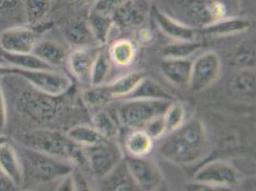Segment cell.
I'll list each match as a JSON object with an SVG mask.
<instances>
[{
  "instance_id": "6da1fadb",
  "label": "cell",
  "mask_w": 256,
  "mask_h": 191,
  "mask_svg": "<svg viewBox=\"0 0 256 191\" xmlns=\"http://www.w3.org/2000/svg\"><path fill=\"white\" fill-rule=\"evenodd\" d=\"M210 148L203 122L193 118L166 134L160 146L162 157L178 166H192L204 159Z\"/></svg>"
},
{
  "instance_id": "7a4b0ae2",
  "label": "cell",
  "mask_w": 256,
  "mask_h": 191,
  "mask_svg": "<svg viewBox=\"0 0 256 191\" xmlns=\"http://www.w3.org/2000/svg\"><path fill=\"white\" fill-rule=\"evenodd\" d=\"M232 0H160V10L172 18L198 31L232 16Z\"/></svg>"
},
{
  "instance_id": "3957f363",
  "label": "cell",
  "mask_w": 256,
  "mask_h": 191,
  "mask_svg": "<svg viewBox=\"0 0 256 191\" xmlns=\"http://www.w3.org/2000/svg\"><path fill=\"white\" fill-rule=\"evenodd\" d=\"M16 140L25 148L32 149L44 154L66 160L73 164H87L84 146L54 130L38 129L16 136Z\"/></svg>"
},
{
  "instance_id": "277c9868",
  "label": "cell",
  "mask_w": 256,
  "mask_h": 191,
  "mask_svg": "<svg viewBox=\"0 0 256 191\" xmlns=\"http://www.w3.org/2000/svg\"><path fill=\"white\" fill-rule=\"evenodd\" d=\"M170 102L162 100H124L118 109V118L126 128L142 129L151 118L164 114Z\"/></svg>"
},
{
  "instance_id": "5b68a950",
  "label": "cell",
  "mask_w": 256,
  "mask_h": 191,
  "mask_svg": "<svg viewBox=\"0 0 256 191\" xmlns=\"http://www.w3.org/2000/svg\"><path fill=\"white\" fill-rule=\"evenodd\" d=\"M87 166L100 178H104L124 159L115 140L102 138L95 144L84 148Z\"/></svg>"
},
{
  "instance_id": "8992f818",
  "label": "cell",
  "mask_w": 256,
  "mask_h": 191,
  "mask_svg": "<svg viewBox=\"0 0 256 191\" xmlns=\"http://www.w3.org/2000/svg\"><path fill=\"white\" fill-rule=\"evenodd\" d=\"M58 96L47 95L34 88L25 90L18 98V106L22 112L36 122H49L60 111Z\"/></svg>"
},
{
  "instance_id": "52a82bcc",
  "label": "cell",
  "mask_w": 256,
  "mask_h": 191,
  "mask_svg": "<svg viewBox=\"0 0 256 191\" xmlns=\"http://www.w3.org/2000/svg\"><path fill=\"white\" fill-rule=\"evenodd\" d=\"M34 177L42 182L62 180L74 171L73 164L58 157L50 156L32 149L23 148Z\"/></svg>"
},
{
  "instance_id": "ba28073f",
  "label": "cell",
  "mask_w": 256,
  "mask_h": 191,
  "mask_svg": "<svg viewBox=\"0 0 256 191\" xmlns=\"http://www.w3.org/2000/svg\"><path fill=\"white\" fill-rule=\"evenodd\" d=\"M14 76H22L34 88L53 96L64 95L73 85L72 80L67 74L54 69L27 70L14 66Z\"/></svg>"
},
{
  "instance_id": "9c48e42d",
  "label": "cell",
  "mask_w": 256,
  "mask_h": 191,
  "mask_svg": "<svg viewBox=\"0 0 256 191\" xmlns=\"http://www.w3.org/2000/svg\"><path fill=\"white\" fill-rule=\"evenodd\" d=\"M222 71V60L218 54L208 51L192 62L190 86L194 92H202L214 84Z\"/></svg>"
},
{
  "instance_id": "30bf717a",
  "label": "cell",
  "mask_w": 256,
  "mask_h": 191,
  "mask_svg": "<svg viewBox=\"0 0 256 191\" xmlns=\"http://www.w3.org/2000/svg\"><path fill=\"white\" fill-rule=\"evenodd\" d=\"M194 180L214 190L230 188L240 180L239 171L226 162L214 160L200 168L194 175Z\"/></svg>"
},
{
  "instance_id": "8fae6325",
  "label": "cell",
  "mask_w": 256,
  "mask_h": 191,
  "mask_svg": "<svg viewBox=\"0 0 256 191\" xmlns=\"http://www.w3.org/2000/svg\"><path fill=\"white\" fill-rule=\"evenodd\" d=\"M124 162L139 190H156L164 182L162 172L158 164L146 157H128Z\"/></svg>"
},
{
  "instance_id": "7c38bea8",
  "label": "cell",
  "mask_w": 256,
  "mask_h": 191,
  "mask_svg": "<svg viewBox=\"0 0 256 191\" xmlns=\"http://www.w3.org/2000/svg\"><path fill=\"white\" fill-rule=\"evenodd\" d=\"M36 42L38 34L29 27H12L0 34V48L7 53H32Z\"/></svg>"
},
{
  "instance_id": "4fadbf2b",
  "label": "cell",
  "mask_w": 256,
  "mask_h": 191,
  "mask_svg": "<svg viewBox=\"0 0 256 191\" xmlns=\"http://www.w3.org/2000/svg\"><path fill=\"white\" fill-rule=\"evenodd\" d=\"M150 12L148 0H128L111 14L114 25L128 29L140 26Z\"/></svg>"
},
{
  "instance_id": "5bb4252c",
  "label": "cell",
  "mask_w": 256,
  "mask_h": 191,
  "mask_svg": "<svg viewBox=\"0 0 256 191\" xmlns=\"http://www.w3.org/2000/svg\"><path fill=\"white\" fill-rule=\"evenodd\" d=\"M150 14L162 32L175 42H194L196 40L198 30L188 27L181 22L172 18L156 5L150 9Z\"/></svg>"
},
{
  "instance_id": "9a60e30c",
  "label": "cell",
  "mask_w": 256,
  "mask_h": 191,
  "mask_svg": "<svg viewBox=\"0 0 256 191\" xmlns=\"http://www.w3.org/2000/svg\"><path fill=\"white\" fill-rule=\"evenodd\" d=\"M98 52L89 47H76L68 56L69 70L82 84H90L92 67Z\"/></svg>"
},
{
  "instance_id": "2e32d148",
  "label": "cell",
  "mask_w": 256,
  "mask_h": 191,
  "mask_svg": "<svg viewBox=\"0 0 256 191\" xmlns=\"http://www.w3.org/2000/svg\"><path fill=\"white\" fill-rule=\"evenodd\" d=\"M192 62L188 58H164L160 64L164 76L177 87L190 85Z\"/></svg>"
},
{
  "instance_id": "e0dca14e",
  "label": "cell",
  "mask_w": 256,
  "mask_h": 191,
  "mask_svg": "<svg viewBox=\"0 0 256 191\" xmlns=\"http://www.w3.org/2000/svg\"><path fill=\"white\" fill-rule=\"evenodd\" d=\"M0 170L18 188L22 186L24 182V168L18 152L11 144H0Z\"/></svg>"
},
{
  "instance_id": "ac0fdd59",
  "label": "cell",
  "mask_w": 256,
  "mask_h": 191,
  "mask_svg": "<svg viewBox=\"0 0 256 191\" xmlns=\"http://www.w3.org/2000/svg\"><path fill=\"white\" fill-rule=\"evenodd\" d=\"M252 27V22L239 16H226L199 32L212 36H230L245 32Z\"/></svg>"
},
{
  "instance_id": "d6986e66",
  "label": "cell",
  "mask_w": 256,
  "mask_h": 191,
  "mask_svg": "<svg viewBox=\"0 0 256 191\" xmlns=\"http://www.w3.org/2000/svg\"><path fill=\"white\" fill-rule=\"evenodd\" d=\"M162 100L172 102L174 98L168 93L162 85L151 78L150 76H144L137 87L122 100Z\"/></svg>"
},
{
  "instance_id": "ffe728a7",
  "label": "cell",
  "mask_w": 256,
  "mask_h": 191,
  "mask_svg": "<svg viewBox=\"0 0 256 191\" xmlns=\"http://www.w3.org/2000/svg\"><path fill=\"white\" fill-rule=\"evenodd\" d=\"M32 53L53 68L62 66L66 60L65 48L60 43L51 40L38 42Z\"/></svg>"
},
{
  "instance_id": "44dd1931",
  "label": "cell",
  "mask_w": 256,
  "mask_h": 191,
  "mask_svg": "<svg viewBox=\"0 0 256 191\" xmlns=\"http://www.w3.org/2000/svg\"><path fill=\"white\" fill-rule=\"evenodd\" d=\"M102 179H104V188L107 190H139L138 186L128 170L124 160H122L115 170H112Z\"/></svg>"
},
{
  "instance_id": "7402d4cb",
  "label": "cell",
  "mask_w": 256,
  "mask_h": 191,
  "mask_svg": "<svg viewBox=\"0 0 256 191\" xmlns=\"http://www.w3.org/2000/svg\"><path fill=\"white\" fill-rule=\"evenodd\" d=\"M124 148L132 157H148L154 148V140L144 129H132L124 138Z\"/></svg>"
},
{
  "instance_id": "603a6c76",
  "label": "cell",
  "mask_w": 256,
  "mask_h": 191,
  "mask_svg": "<svg viewBox=\"0 0 256 191\" xmlns=\"http://www.w3.org/2000/svg\"><path fill=\"white\" fill-rule=\"evenodd\" d=\"M86 22L96 42L106 43L111 29L114 26L111 14L92 9Z\"/></svg>"
},
{
  "instance_id": "cb8c5ba5",
  "label": "cell",
  "mask_w": 256,
  "mask_h": 191,
  "mask_svg": "<svg viewBox=\"0 0 256 191\" xmlns=\"http://www.w3.org/2000/svg\"><path fill=\"white\" fill-rule=\"evenodd\" d=\"M108 54L113 64L118 67H128L135 60L137 49L131 40L122 38L111 44Z\"/></svg>"
},
{
  "instance_id": "d4e9b609",
  "label": "cell",
  "mask_w": 256,
  "mask_h": 191,
  "mask_svg": "<svg viewBox=\"0 0 256 191\" xmlns=\"http://www.w3.org/2000/svg\"><path fill=\"white\" fill-rule=\"evenodd\" d=\"M146 74L140 71L131 72L126 74H124L111 84L107 85V88L110 94L114 98H124L126 96L129 95L136 87L139 84L140 80Z\"/></svg>"
},
{
  "instance_id": "484cf974",
  "label": "cell",
  "mask_w": 256,
  "mask_h": 191,
  "mask_svg": "<svg viewBox=\"0 0 256 191\" xmlns=\"http://www.w3.org/2000/svg\"><path fill=\"white\" fill-rule=\"evenodd\" d=\"M2 58L8 64L27 70H48L54 69L49 64L44 62L42 60L38 58L32 53L12 54L2 51Z\"/></svg>"
},
{
  "instance_id": "4316f807",
  "label": "cell",
  "mask_w": 256,
  "mask_h": 191,
  "mask_svg": "<svg viewBox=\"0 0 256 191\" xmlns=\"http://www.w3.org/2000/svg\"><path fill=\"white\" fill-rule=\"evenodd\" d=\"M256 80L254 69H240L232 80V89L237 95L252 100L256 96Z\"/></svg>"
},
{
  "instance_id": "83f0119b",
  "label": "cell",
  "mask_w": 256,
  "mask_h": 191,
  "mask_svg": "<svg viewBox=\"0 0 256 191\" xmlns=\"http://www.w3.org/2000/svg\"><path fill=\"white\" fill-rule=\"evenodd\" d=\"M52 0H23V11L29 25L42 22L51 9Z\"/></svg>"
},
{
  "instance_id": "f1b7e54d",
  "label": "cell",
  "mask_w": 256,
  "mask_h": 191,
  "mask_svg": "<svg viewBox=\"0 0 256 191\" xmlns=\"http://www.w3.org/2000/svg\"><path fill=\"white\" fill-rule=\"evenodd\" d=\"M65 34L67 40L73 46H75L76 48L88 47V45L94 40L92 32L87 25V22L82 20L72 22L66 28Z\"/></svg>"
},
{
  "instance_id": "f546056e",
  "label": "cell",
  "mask_w": 256,
  "mask_h": 191,
  "mask_svg": "<svg viewBox=\"0 0 256 191\" xmlns=\"http://www.w3.org/2000/svg\"><path fill=\"white\" fill-rule=\"evenodd\" d=\"M93 126L104 138L115 140L120 132L117 120L110 114V112H107L106 110L98 111L94 115Z\"/></svg>"
},
{
  "instance_id": "4dcf8cb0",
  "label": "cell",
  "mask_w": 256,
  "mask_h": 191,
  "mask_svg": "<svg viewBox=\"0 0 256 191\" xmlns=\"http://www.w3.org/2000/svg\"><path fill=\"white\" fill-rule=\"evenodd\" d=\"M202 48V44L194 42H175L166 45L162 49L164 58H188Z\"/></svg>"
},
{
  "instance_id": "1f68e13d",
  "label": "cell",
  "mask_w": 256,
  "mask_h": 191,
  "mask_svg": "<svg viewBox=\"0 0 256 191\" xmlns=\"http://www.w3.org/2000/svg\"><path fill=\"white\" fill-rule=\"evenodd\" d=\"M67 136L84 148L93 146L104 138L93 126L86 124H80L71 128L68 131Z\"/></svg>"
},
{
  "instance_id": "d6a6232c",
  "label": "cell",
  "mask_w": 256,
  "mask_h": 191,
  "mask_svg": "<svg viewBox=\"0 0 256 191\" xmlns=\"http://www.w3.org/2000/svg\"><path fill=\"white\" fill-rule=\"evenodd\" d=\"M111 62L108 51L100 50L98 52L92 67L90 85L104 84V82L110 73Z\"/></svg>"
},
{
  "instance_id": "836d02e7",
  "label": "cell",
  "mask_w": 256,
  "mask_h": 191,
  "mask_svg": "<svg viewBox=\"0 0 256 191\" xmlns=\"http://www.w3.org/2000/svg\"><path fill=\"white\" fill-rule=\"evenodd\" d=\"M186 113L184 106L180 102L172 100L164 113L166 134L180 128L186 122Z\"/></svg>"
},
{
  "instance_id": "e575fe53",
  "label": "cell",
  "mask_w": 256,
  "mask_h": 191,
  "mask_svg": "<svg viewBox=\"0 0 256 191\" xmlns=\"http://www.w3.org/2000/svg\"><path fill=\"white\" fill-rule=\"evenodd\" d=\"M82 96L84 104L89 107L102 106L113 98L106 84L90 85Z\"/></svg>"
},
{
  "instance_id": "d590c367",
  "label": "cell",
  "mask_w": 256,
  "mask_h": 191,
  "mask_svg": "<svg viewBox=\"0 0 256 191\" xmlns=\"http://www.w3.org/2000/svg\"><path fill=\"white\" fill-rule=\"evenodd\" d=\"M235 66L240 69H254L256 67V43L244 42L236 50L234 60Z\"/></svg>"
},
{
  "instance_id": "8d00e7d4",
  "label": "cell",
  "mask_w": 256,
  "mask_h": 191,
  "mask_svg": "<svg viewBox=\"0 0 256 191\" xmlns=\"http://www.w3.org/2000/svg\"><path fill=\"white\" fill-rule=\"evenodd\" d=\"M142 129L154 140L162 138L166 134L164 120V114L151 118L150 122H146V124L144 126Z\"/></svg>"
},
{
  "instance_id": "74e56055",
  "label": "cell",
  "mask_w": 256,
  "mask_h": 191,
  "mask_svg": "<svg viewBox=\"0 0 256 191\" xmlns=\"http://www.w3.org/2000/svg\"><path fill=\"white\" fill-rule=\"evenodd\" d=\"M126 1L128 0H94V5L92 9L111 14L118 7H120Z\"/></svg>"
},
{
  "instance_id": "f35d334b",
  "label": "cell",
  "mask_w": 256,
  "mask_h": 191,
  "mask_svg": "<svg viewBox=\"0 0 256 191\" xmlns=\"http://www.w3.org/2000/svg\"><path fill=\"white\" fill-rule=\"evenodd\" d=\"M16 190L18 186L2 170H0V191H12Z\"/></svg>"
},
{
  "instance_id": "ab89813d",
  "label": "cell",
  "mask_w": 256,
  "mask_h": 191,
  "mask_svg": "<svg viewBox=\"0 0 256 191\" xmlns=\"http://www.w3.org/2000/svg\"><path fill=\"white\" fill-rule=\"evenodd\" d=\"M56 190L60 191H73L76 190L75 180L74 177L72 174L66 176L62 179L60 184H58Z\"/></svg>"
},
{
  "instance_id": "60d3db41",
  "label": "cell",
  "mask_w": 256,
  "mask_h": 191,
  "mask_svg": "<svg viewBox=\"0 0 256 191\" xmlns=\"http://www.w3.org/2000/svg\"><path fill=\"white\" fill-rule=\"evenodd\" d=\"M7 120V109H6V102L5 98L3 95V90L0 85V130L3 129Z\"/></svg>"
},
{
  "instance_id": "b9f144b4",
  "label": "cell",
  "mask_w": 256,
  "mask_h": 191,
  "mask_svg": "<svg viewBox=\"0 0 256 191\" xmlns=\"http://www.w3.org/2000/svg\"><path fill=\"white\" fill-rule=\"evenodd\" d=\"M154 38L153 32L148 28H140L138 32V40L142 44H148Z\"/></svg>"
},
{
  "instance_id": "7bdbcfd3",
  "label": "cell",
  "mask_w": 256,
  "mask_h": 191,
  "mask_svg": "<svg viewBox=\"0 0 256 191\" xmlns=\"http://www.w3.org/2000/svg\"><path fill=\"white\" fill-rule=\"evenodd\" d=\"M16 0H0V12L11 10L16 5Z\"/></svg>"
},
{
  "instance_id": "ee69618b",
  "label": "cell",
  "mask_w": 256,
  "mask_h": 191,
  "mask_svg": "<svg viewBox=\"0 0 256 191\" xmlns=\"http://www.w3.org/2000/svg\"><path fill=\"white\" fill-rule=\"evenodd\" d=\"M6 76H14V66H7L0 64V78Z\"/></svg>"
},
{
  "instance_id": "f6af8a7d",
  "label": "cell",
  "mask_w": 256,
  "mask_h": 191,
  "mask_svg": "<svg viewBox=\"0 0 256 191\" xmlns=\"http://www.w3.org/2000/svg\"><path fill=\"white\" fill-rule=\"evenodd\" d=\"M93 0H74L76 5L78 6V7H82V6H86L89 2H91Z\"/></svg>"
},
{
  "instance_id": "bcb514c9",
  "label": "cell",
  "mask_w": 256,
  "mask_h": 191,
  "mask_svg": "<svg viewBox=\"0 0 256 191\" xmlns=\"http://www.w3.org/2000/svg\"><path fill=\"white\" fill-rule=\"evenodd\" d=\"M52 1H54V2H60L62 0H52Z\"/></svg>"
}]
</instances>
